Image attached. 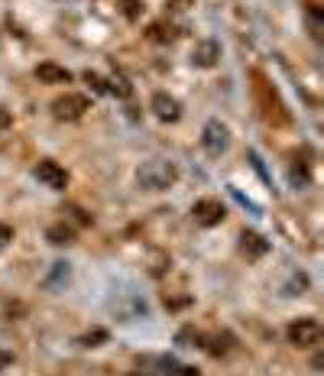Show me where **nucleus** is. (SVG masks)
<instances>
[{"label": "nucleus", "mask_w": 324, "mask_h": 376, "mask_svg": "<svg viewBox=\"0 0 324 376\" xmlns=\"http://www.w3.org/2000/svg\"><path fill=\"white\" fill-rule=\"evenodd\" d=\"M68 273H72V269H68V263H52V276L45 279V286H49V289H55L59 282H68Z\"/></svg>", "instance_id": "dca6fc26"}, {"label": "nucleus", "mask_w": 324, "mask_h": 376, "mask_svg": "<svg viewBox=\"0 0 324 376\" xmlns=\"http://www.w3.org/2000/svg\"><path fill=\"white\" fill-rule=\"evenodd\" d=\"M240 253L247 259H263L270 253V240L263 234H256V230H243L240 234Z\"/></svg>", "instance_id": "9d476101"}, {"label": "nucleus", "mask_w": 324, "mask_h": 376, "mask_svg": "<svg viewBox=\"0 0 324 376\" xmlns=\"http://www.w3.org/2000/svg\"><path fill=\"white\" fill-rule=\"evenodd\" d=\"M201 146H205V152L211 159H221L230 150V130H227V123H221L217 117L207 120L205 130H201Z\"/></svg>", "instance_id": "7ed1b4c3"}, {"label": "nucleus", "mask_w": 324, "mask_h": 376, "mask_svg": "<svg viewBox=\"0 0 324 376\" xmlns=\"http://www.w3.org/2000/svg\"><path fill=\"white\" fill-rule=\"evenodd\" d=\"M36 78L43 85H68L72 81V72L65 65H55V62H39L36 65Z\"/></svg>", "instance_id": "9b49d317"}, {"label": "nucleus", "mask_w": 324, "mask_h": 376, "mask_svg": "<svg viewBox=\"0 0 324 376\" xmlns=\"http://www.w3.org/2000/svg\"><path fill=\"white\" fill-rule=\"evenodd\" d=\"M120 3H123V13H127L130 20L140 17V0H120Z\"/></svg>", "instance_id": "aec40b11"}, {"label": "nucleus", "mask_w": 324, "mask_h": 376, "mask_svg": "<svg viewBox=\"0 0 324 376\" xmlns=\"http://www.w3.org/2000/svg\"><path fill=\"white\" fill-rule=\"evenodd\" d=\"M175 344H182V347H205V334L198 331V328H192V324H185L182 331L175 334Z\"/></svg>", "instance_id": "ddd939ff"}, {"label": "nucleus", "mask_w": 324, "mask_h": 376, "mask_svg": "<svg viewBox=\"0 0 324 376\" xmlns=\"http://www.w3.org/2000/svg\"><path fill=\"white\" fill-rule=\"evenodd\" d=\"M217 59H221V43L217 39H198L192 46V55H188V62L194 68H214Z\"/></svg>", "instance_id": "1a4fd4ad"}, {"label": "nucleus", "mask_w": 324, "mask_h": 376, "mask_svg": "<svg viewBox=\"0 0 324 376\" xmlns=\"http://www.w3.org/2000/svg\"><path fill=\"white\" fill-rule=\"evenodd\" d=\"M289 182L292 188H308V182H312V172H308V166L305 162H292V169H289Z\"/></svg>", "instance_id": "4468645a"}, {"label": "nucleus", "mask_w": 324, "mask_h": 376, "mask_svg": "<svg viewBox=\"0 0 324 376\" xmlns=\"http://www.w3.org/2000/svg\"><path fill=\"white\" fill-rule=\"evenodd\" d=\"M13 364V354H7V350H0V370H3V366H10Z\"/></svg>", "instance_id": "b1692460"}, {"label": "nucleus", "mask_w": 324, "mask_h": 376, "mask_svg": "<svg viewBox=\"0 0 324 376\" xmlns=\"http://www.w3.org/2000/svg\"><path fill=\"white\" fill-rule=\"evenodd\" d=\"M104 81H108V91H110V95H117V97H130V95H133V88H130L127 75H120V72H114V75L104 78Z\"/></svg>", "instance_id": "2eb2a0df"}, {"label": "nucleus", "mask_w": 324, "mask_h": 376, "mask_svg": "<svg viewBox=\"0 0 324 376\" xmlns=\"http://www.w3.org/2000/svg\"><path fill=\"white\" fill-rule=\"evenodd\" d=\"M165 7H169L172 13H182V10H188V7H192V0H169Z\"/></svg>", "instance_id": "5701e85b"}, {"label": "nucleus", "mask_w": 324, "mask_h": 376, "mask_svg": "<svg viewBox=\"0 0 324 376\" xmlns=\"http://www.w3.org/2000/svg\"><path fill=\"white\" fill-rule=\"evenodd\" d=\"M13 240V227L10 224H0V250H7Z\"/></svg>", "instance_id": "412c9836"}, {"label": "nucleus", "mask_w": 324, "mask_h": 376, "mask_svg": "<svg viewBox=\"0 0 324 376\" xmlns=\"http://www.w3.org/2000/svg\"><path fill=\"white\" fill-rule=\"evenodd\" d=\"M321 321H314V318H298V321H292L285 328V337H289L292 347H298V350H308V347H318L321 344Z\"/></svg>", "instance_id": "f03ea898"}, {"label": "nucleus", "mask_w": 324, "mask_h": 376, "mask_svg": "<svg viewBox=\"0 0 324 376\" xmlns=\"http://www.w3.org/2000/svg\"><path fill=\"white\" fill-rule=\"evenodd\" d=\"M110 312L117 315L120 321H136V318H146V301L140 299V295H133V292H127L123 299H114L110 301Z\"/></svg>", "instance_id": "0eeeda50"}, {"label": "nucleus", "mask_w": 324, "mask_h": 376, "mask_svg": "<svg viewBox=\"0 0 324 376\" xmlns=\"http://www.w3.org/2000/svg\"><path fill=\"white\" fill-rule=\"evenodd\" d=\"M108 337H110V334L104 331V328H94V331H88L85 337H81V347H101Z\"/></svg>", "instance_id": "f3484780"}, {"label": "nucleus", "mask_w": 324, "mask_h": 376, "mask_svg": "<svg viewBox=\"0 0 324 376\" xmlns=\"http://www.w3.org/2000/svg\"><path fill=\"white\" fill-rule=\"evenodd\" d=\"M13 127V114L7 108H0V133H3V130H10Z\"/></svg>", "instance_id": "4be33fe9"}, {"label": "nucleus", "mask_w": 324, "mask_h": 376, "mask_svg": "<svg viewBox=\"0 0 324 376\" xmlns=\"http://www.w3.org/2000/svg\"><path fill=\"white\" fill-rule=\"evenodd\" d=\"M88 108H91V104H88L85 95H72V91H65L62 97H55L52 101V117L55 120H81Z\"/></svg>", "instance_id": "39448f33"}, {"label": "nucleus", "mask_w": 324, "mask_h": 376, "mask_svg": "<svg viewBox=\"0 0 324 376\" xmlns=\"http://www.w3.org/2000/svg\"><path fill=\"white\" fill-rule=\"evenodd\" d=\"M175 182H179V169L169 159H146L136 169V185H140L143 192H165Z\"/></svg>", "instance_id": "f257e3e1"}, {"label": "nucleus", "mask_w": 324, "mask_h": 376, "mask_svg": "<svg viewBox=\"0 0 324 376\" xmlns=\"http://www.w3.org/2000/svg\"><path fill=\"white\" fill-rule=\"evenodd\" d=\"M224 217H227V211L217 198H198V201L192 204V221L198 227H217Z\"/></svg>", "instance_id": "423d86ee"}, {"label": "nucleus", "mask_w": 324, "mask_h": 376, "mask_svg": "<svg viewBox=\"0 0 324 376\" xmlns=\"http://www.w3.org/2000/svg\"><path fill=\"white\" fill-rule=\"evenodd\" d=\"M305 289H308V276H305V273H295L292 282L285 286V295H302Z\"/></svg>", "instance_id": "a211bd4d"}, {"label": "nucleus", "mask_w": 324, "mask_h": 376, "mask_svg": "<svg viewBox=\"0 0 324 376\" xmlns=\"http://www.w3.org/2000/svg\"><path fill=\"white\" fill-rule=\"evenodd\" d=\"M32 179L45 188H52V192H65L68 188V172H65L62 166L55 159H39L32 166Z\"/></svg>", "instance_id": "20e7f679"}, {"label": "nucleus", "mask_w": 324, "mask_h": 376, "mask_svg": "<svg viewBox=\"0 0 324 376\" xmlns=\"http://www.w3.org/2000/svg\"><path fill=\"white\" fill-rule=\"evenodd\" d=\"M150 110L162 120V123H175V120L182 117V104H179L169 91H156L152 101H150Z\"/></svg>", "instance_id": "6e6552de"}, {"label": "nucleus", "mask_w": 324, "mask_h": 376, "mask_svg": "<svg viewBox=\"0 0 324 376\" xmlns=\"http://www.w3.org/2000/svg\"><path fill=\"white\" fill-rule=\"evenodd\" d=\"M85 81L91 85V91H94V95H108V81H104L101 75H94V72H85Z\"/></svg>", "instance_id": "6ab92c4d"}, {"label": "nucleus", "mask_w": 324, "mask_h": 376, "mask_svg": "<svg viewBox=\"0 0 324 376\" xmlns=\"http://www.w3.org/2000/svg\"><path fill=\"white\" fill-rule=\"evenodd\" d=\"M45 240L52 244V247H68V244H75V227L59 221V224H49L45 227Z\"/></svg>", "instance_id": "f8f14e48"}]
</instances>
